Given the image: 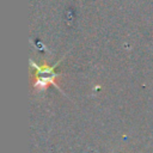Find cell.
Returning a JSON list of instances; mask_svg holds the SVG:
<instances>
[{
    "instance_id": "6da1fadb",
    "label": "cell",
    "mask_w": 153,
    "mask_h": 153,
    "mask_svg": "<svg viewBox=\"0 0 153 153\" xmlns=\"http://www.w3.org/2000/svg\"><path fill=\"white\" fill-rule=\"evenodd\" d=\"M61 78V74H57L55 72L53 73H47V74H38V73H32L31 74V84H32V90L35 93H41L44 92L49 86H54L55 88L61 91L59 79Z\"/></svg>"
}]
</instances>
